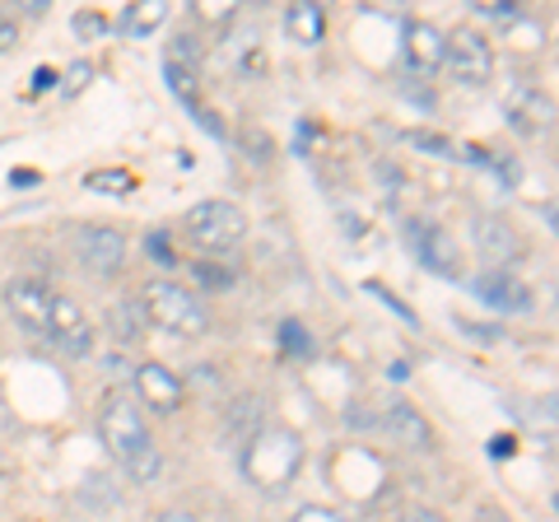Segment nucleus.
<instances>
[{"label": "nucleus", "instance_id": "10", "mask_svg": "<svg viewBox=\"0 0 559 522\" xmlns=\"http://www.w3.org/2000/svg\"><path fill=\"white\" fill-rule=\"evenodd\" d=\"M406 238H411L415 257L425 261V266H429L433 275H457V266H462L457 242H452V238L439 229V224H411Z\"/></svg>", "mask_w": 559, "mask_h": 522}, {"label": "nucleus", "instance_id": "21", "mask_svg": "<svg viewBox=\"0 0 559 522\" xmlns=\"http://www.w3.org/2000/svg\"><path fill=\"white\" fill-rule=\"evenodd\" d=\"M191 281H197L201 289H229L238 275L224 271V266H215V261H191Z\"/></svg>", "mask_w": 559, "mask_h": 522}, {"label": "nucleus", "instance_id": "20", "mask_svg": "<svg viewBox=\"0 0 559 522\" xmlns=\"http://www.w3.org/2000/svg\"><path fill=\"white\" fill-rule=\"evenodd\" d=\"M84 187L90 191H108V197H127V191H135V178L127 168H98L84 178Z\"/></svg>", "mask_w": 559, "mask_h": 522}, {"label": "nucleus", "instance_id": "19", "mask_svg": "<svg viewBox=\"0 0 559 522\" xmlns=\"http://www.w3.org/2000/svg\"><path fill=\"white\" fill-rule=\"evenodd\" d=\"M164 20H168V5H164V0H140V5H131V10H127V20H121V28L135 33V38H145V33H154Z\"/></svg>", "mask_w": 559, "mask_h": 522}, {"label": "nucleus", "instance_id": "5", "mask_svg": "<svg viewBox=\"0 0 559 522\" xmlns=\"http://www.w3.org/2000/svg\"><path fill=\"white\" fill-rule=\"evenodd\" d=\"M443 66L452 71L457 84H485L489 75H495V51H489V43L480 38V33L457 28L452 38H443Z\"/></svg>", "mask_w": 559, "mask_h": 522}, {"label": "nucleus", "instance_id": "15", "mask_svg": "<svg viewBox=\"0 0 559 522\" xmlns=\"http://www.w3.org/2000/svg\"><path fill=\"white\" fill-rule=\"evenodd\" d=\"M285 28H289V38H294V43L318 47V43H322V33H326V14H322V5H312V0H299V5H289V10H285Z\"/></svg>", "mask_w": 559, "mask_h": 522}, {"label": "nucleus", "instance_id": "33", "mask_svg": "<svg viewBox=\"0 0 559 522\" xmlns=\"http://www.w3.org/2000/svg\"><path fill=\"white\" fill-rule=\"evenodd\" d=\"M294 522H341V518H336V513H326V509H304Z\"/></svg>", "mask_w": 559, "mask_h": 522}, {"label": "nucleus", "instance_id": "16", "mask_svg": "<svg viewBox=\"0 0 559 522\" xmlns=\"http://www.w3.org/2000/svg\"><path fill=\"white\" fill-rule=\"evenodd\" d=\"M382 425H388V434H392L396 443H406V448H429V425L419 420L415 406H406V402H396Z\"/></svg>", "mask_w": 559, "mask_h": 522}, {"label": "nucleus", "instance_id": "37", "mask_svg": "<svg viewBox=\"0 0 559 522\" xmlns=\"http://www.w3.org/2000/svg\"><path fill=\"white\" fill-rule=\"evenodd\" d=\"M10 182H14V187H33V182H38V173H28V168L20 173V168H14V173H10Z\"/></svg>", "mask_w": 559, "mask_h": 522}, {"label": "nucleus", "instance_id": "12", "mask_svg": "<svg viewBox=\"0 0 559 522\" xmlns=\"http://www.w3.org/2000/svg\"><path fill=\"white\" fill-rule=\"evenodd\" d=\"M135 388H140V396L154 406V411H178L182 406V378L173 373V369H164V364H140L135 369Z\"/></svg>", "mask_w": 559, "mask_h": 522}, {"label": "nucleus", "instance_id": "14", "mask_svg": "<svg viewBox=\"0 0 559 522\" xmlns=\"http://www.w3.org/2000/svg\"><path fill=\"white\" fill-rule=\"evenodd\" d=\"M509 117H513V127H518V131L536 135V131H546V127H550L555 108H550V98L540 94V90H532V84H518L513 98H509Z\"/></svg>", "mask_w": 559, "mask_h": 522}, {"label": "nucleus", "instance_id": "24", "mask_svg": "<svg viewBox=\"0 0 559 522\" xmlns=\"http://www.w3.org/2000/svg\"><path fill=\"white\" fill-rule=\"evenodd\" d=\"M280 341H285L289 355H312V345H308V336H304L299 322H280Z\"/></svg>", "mask_w": 559, "mask_h": 522}, {"label": "nucleus", "instance_id": "31", "mask_svg": "<svg viewBox=\"0 0 559 522\" xmlns=\"http://www.w3.org/2000/svg\"><path fill=\"white\" fill-rule=\"evenodd\" d=\"M150 252H154V257H159V261H164V266H173V242H168L164 234H154V238H150Z\"/></svg>", "mask_w": 559, "mask_h": 522}, {"label": "nucleus", "instance_id": "11", "mask_svg": "<svg viewBox=\"0 0 559 522\" xmlns=\"http://www.w3.org/2000/svg\"><path fill=\"white\" fill-rule=\"evenodd\" d=\"M471 238H476V252H480L485 261H495V271H503L509 261L522 257L518 234L509 229V220H499V215H480L476 229H471Z\"/></svg>", "mask_w": 559, "mask_h": 522}, {"label": "nucleus", "instance_id": "35", "mask_svg": "<svg viewBox=\"0 0 559 522\" xmlns=\"http://www.w3.org/2000/svg\"><path fill=\"white\" fill-rule=\"evenodd\" d=\"M51 84H57V75H51V71H47V66H43V71H38V75H33V90H38V94H43V90H51Z\"/></svg>", "mask_w": 559, "mask_h": 522}, {"label": "nucleus", "instance_id": "25", "mask_svg": "<svg viewBox=\"0 0 559 522\" xmlns=\"http://www.w3.org/2000/svg\"><path fill=\"white\" fill-rule=\"evenodd\" d=\"M90 75H94V66H90V61H75V66H70V71H66L61 94H80L84 84H90Z\"/></svg>", "mask_w": 559, "mask_h": 522}, {"label": "nucleus", "instance_id": "18", "mask_svg": "<svg viewBox=\"0 0 559 522\" xmlns=\"http://www.w3.org/2000/svg\"><path fill=\"white\" fill-rule=\"evenodd\" d=\"M164 80H168V90L178 94V103H187V108L201 117V71H187V66L164 61Z\"/></svg>", "mask_w": 559, "mask_h": 522}, {"label": "nucleus", "instance_id": "30", "mask_svg": "<svg viewBox=\"0 0 559 522\" xmlns=\"http://www.w3.org/2000/svg\"><path fill=\"white\" fill-rule=\"evenodd\" d=\"M14 43H20V28H14V20H5V14H0V57H5Z\"/></svg>", "mask_w": 559, "mask_h": 522}, {"label": "nucleus", "instance_id": "27", "mask_svg": "<svg viewBox=\"0 0 559 522\" xmlns=\"http://www.w3.org/2000/svg\"><path fill=\"white\" fill-rule=\"evenodd\" d=\"M457 327H462L466 336H476L480 345H495V341H503V332H499V327H480V322H466V318H457Z\"/></svg>", "mask_w": 559, "mask_h": 522}, {"label": "nucleus", "instance_id": "29", "mask_svg": "<svg viewBox=\"0 0 559 522\" xmlns=\"http://www.w3.org/2000/svg\"><path fill=\"white\" fill-rule=\"evenodd\" d=\"M411 145H419V150H439V154H452V145L443 141V135H429V131H411Z\"/></svg>", "mask_w": 559, "mask_h": 522}, {"label": "nucleus", "instance_id": "9", "mask_svg": "<svg viewBox=\"0 0 559 522\" xmlns=\"http://www.w3.org/2000/svg\"><path fill=\"white\" fill-rule=\"evenodd\" d=\"M51 299H57V294H51L43 281H14V285L5 289V304H10V312H14V322L28 327V332H38V336H47Z\"/></svg>", "mask_w": 559, "mask_h": 522}, {"label": "nucleus", "instance_id": "3", "mask_svg": "<svg viewBox=\"0 0 559 522\" xmlns=\"http://www.w3.org/2000/svg\"><path fill=\"white\" fill-rule=\"evenodd\" d=\"M299 439L285 429L257 434V439L242 448V476H248L257 490H280L294 472H299Z\"/></svg>", "mask_w": 559, "mask_h": 522}, {"label": "nucleus", "instance_id": "8", "mask_svg": "<svg viewBox=\"0 0 559 522\" xmlns=\"http://www.w3.org/2000/svg\"><path fill=\"white\" fill-rule=\"evenodd\" d=\"M471 289H476V299L480 304H489V308H499V312H532V289L518 281L513 271H495L489 266L485 275H476L471 281Z\"/></svg>", "mask_w": 559, "mask_h": 522}, {"label": "nucleus", "instance_id": "7", "mask_svg": "<svg viewBox=\"0 0 559 522\" xmlns=\"http://www.w3.org/2000/svg\"><path fill=\"white\" fill-rule=\"evenodd\" d=\"M75 248H80L84 266L98 271V275H117L121 261H127V238H121L117 229H108V224H84Z\"/></svg>", "mask_w": 559, "mask_h": 522}, {"label": "nucleus", "instance_id": "2", "mask_svg": "<svg viewBox=\"0 0 559 522\" xmlns=\"http://www.w3.org/2000/svg\"><path fill=\"white\" fill-rule=\"evenodd\" d=\"M140 308H145V318L154 327L178 332V336H205V327H210L205 304L178 281H150L140 289Z\"/></svg>", "mask_w": 559, "mask_h": 522}, {"label": "nucleus", "instance_id": "28", "mask_svg": "<svg viewBox=\"0 0 559 522\" xmlns=\"http://www.w3.org/2000/svg\"><path fill=\"white\" fill-rule=\"evenodd\" d=\"M476 10L489 14V20H513V14H518V5H509V0H480Z\"/></svg>", "mask_w": 559, "mask_h": 522}, {"label": "nucleus", "instance_id": "1", "mask_svg": "<svg viewBox=\"0 0 559 522\" xmlns=\"http://www.w3.org/2000/svg\"><path fill=\"white\" fill-rule=\"evenodd\" d=\"M103 443H108L121 466L131 472V481H154L164 472V452L159 443L150 439V425H145V415H140V406L131 402L127 392H108L103 396Z\"/></svg>", "mask_w": 559, "mask_h": 522}, {"label": "nucleus", "instance_id": "6", "mask_svg": "<svg viewBox=\"0 0 559 522\" xmlns=\"http://www.w3.org/2000/svg\"><path fill=\"white\" fill-rule=\"evenodd\" d=\"M47 341H57V351L70 359H84L94 351V327L84 318V308L75 299H51V322H47Z\"/></svg>", "mask_w": 559, "mask_h": 522}, {"label": "nucleus", "instance_id": "22", "mask_svg": "<svg viewBox=\"0 0 559 522\" xmlns=\"http://www.w3.org/2000/svg\"><path fill=\"white\" fill-rule=\"evenodd\" d=\"M168 66H187V71H201V47L191 33H182V38H173L168 47Z\"/></svg>", "mask_w": 559, "mask_h": 522}, {"label": "nucleus", "instance_id": "13", "mask_svg": "<svg viewBox=\"0 0 559 522\" xmlns=\"http://www.w3.org/2000/svg\"><path fill=\"white\" fill-rule=\"evenodd\" d=\"M401 51H406V66L415 75H433L443 66V33L429 28V24H406V43H401Z\"/></svg>", "mask_w": 559, "mask_h": 522}, {"label": "nucleus", "instance_id": "36", "mask_svg": "<svg viewBox=\"0 0 559 522\" xmlns=\"http://www.w3.org/2000/svg\"><path fill=\"white\" fill-rule=\"evenodd\" d=\"M513 439H495V443H489V452H495V458H513Z\"/></svg>", "mask_w": 559, "mask_h": 522}, {"label": "nucleus", "instance_id": "17", "mask_svg": "<svg viewBox=\"0 0 559 522\" xmlns=\"http://www.w3.org/2000/svg\"><path fill=\"white\" fill-rule=\"evenodd\" d=\"M145 327H150V318H145V308L140 304H131V299L112 304V332H117L121 345H135L140 336H145Z\"/></svg>", "mask_w": 559, "mask_h": 522}, {"label": "nucleus", "instance_id": "38", "mask_svg": "<svg viewBox=\"0 0 559 522\" xmlns=\"http://www.w3.org/2000/svg\"><path fill=\"white\" fill-rule=\"evenodd\" d=\"M154 522H197V518H191V513H182V509H168V513H159Z\"/></svg>", "mask_w": 559, "mask_h": 522}, {"label": "nucleus", "instance_id": "23", "mask_svg": "<svg viewBox=\"0 0 559 522\" xmlns=\"http://www.w3.org/2000/svg\"><path fill=\"white\" fill-rule=\"evenodd\" d=\"M84 503H94V509H112V503H117L112 481L108 476H90V481H84Z\"/></svg>", "mask_w": 559, "mask_h": 522}, {"label": "nucleus", "instance_id": "4", "mask_svg": "<svg viewBox=\"0 0 559 522\" xmlns=\"http://www.w3.org/2000/svg\"><path fill=\"white\" fill-rule=\"evenodd\" d=\"M182 234L197 242L201 252H229L248 238V215H242L234 201H201L187 211Z\"/></svg>", "mask_w": 559, "mask_h": 522}, {"label": "nucleus", "instance_id": "26", "mask_svg": "<svg viewBox=\"0 0 559 522\" xmlns=\"http://www.w3.org/2000/svg\"><path fill=\"white\" fill-rule=\"evenodd\" d=\"M103 28H108V20H103V14H90V10L75 14V33H80V38H98Z\"/></svg>", "mask_w": 559, "mask_h": 522}, {"label": "nucleus", "instance_id": "32", "mask_svg": "<svg viewBox=\"0 0 559 522\" xmlns=\"http://www.w3.org/2000/svg\"><path fill=\"white\" fill-rule=\"evenodd\" d=\"M396 522H448V518L443 513H429V509H406Z\"/></svg>", "mask_w": 559, "mask_h": 522}, {"label": "nucleus", "instance_id": "34", "mask_svg": "<svg viewBox=\"0 0 559 522\" xmlns=\"http://www.w3.org/2000/svg\"><path fill=\"white\" fill-rule=\"evenodd\" d=\"M476 522H509V513H503V509H495V503H485V509L476 513Z\"/></svg>", "mask_w": 559, "mask_h": 522}]
</instances>
